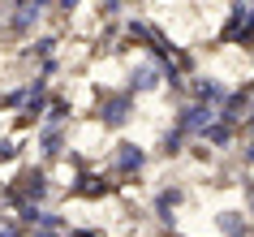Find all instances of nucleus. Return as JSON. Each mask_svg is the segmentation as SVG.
<instances>
[{
	"instance_id": "obj_1",
	"label": "nucleus",
	"mask_w": 254,
	"mask_h": 237,
	"mask_svg": "<svg viewBox=\"0 0 254 237\" xmlns=\"http://www.w3.org/2000/svg\"><path fill=\"white\" fill-rule=\"evenodd\" d=\"M99 121L112 125V130H117V125H129V121H134V95H129V91L108 95L104 104H99Z\"/></svg>"
},
{
	"instance_id": "obj_2",
	"label": "nucleus",
	"mask_w": 254,
	"mask_h": 237,
	"mask_svg": "<svg viewBox=\"0 0 254 237\" xmlns=\"http://www.w3.org/2000/svg\"><path fill=\"white\" fill-rule=\"evenodd\" d=\"M112 164H117V172H125V177H138V172L147 168V151H142L138 143H117Z\"/></svg>"
},
{
	"instance_id": "obj_3",
	"label": "nucleus",
	"mask_w": 254,
	"mask_h": 237,
	"mask_svg": "<svg viewBox=\"0 0 254 237\" xmlns=\"http://www.w3.org/2000/svg\"><path fill=\"white\" fill-rule=\"evenodd\" d=\"M215 229L224 237H250V220H246V211H237V207L220 211V216H215Z\"/></svg>"
}]
</instances>
